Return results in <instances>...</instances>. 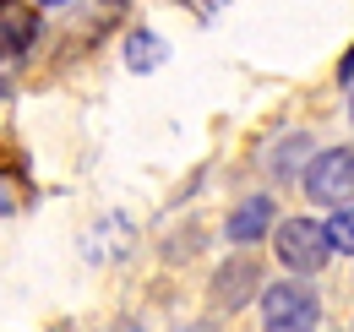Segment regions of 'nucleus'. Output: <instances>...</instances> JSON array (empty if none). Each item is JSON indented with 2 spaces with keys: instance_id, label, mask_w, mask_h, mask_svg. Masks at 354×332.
<instances>
[{
  "instance_id": "1",
  "label": "nucleus",
  "mask_w": 354,
  "mask_h": 332,
  "mask_svg": "<svg viewBox=\"0 0 354 332\" xmlns=\"http://www.w3.org/2000/svg\"><path fill=\"white\" fill-rule=\"evenodd\" d=\"M262 327L267 332H316L322 299L306 284H267L262 289Z\"/></svg>"
},
{
  "instance_id": "2",
  "label": "nucleus",
  "mask_w": 354,
  "mask_h": 332,
  "mask_svg": "<svg viewBox=\"0 0 354 332\" xmlns=\"http://www.w3.org/2000/svg\"><path fill=\"white\" fill-rule=\"evenodd\" d=\"M306 196L322 208H354V147H327L310 158Z\"/></svg>"
},
{
  "instance_id": "3",
  "label": "nucleus",
  "mask_w": 354,
  "mask_h": 332,
  "mask_svg": "<svg viewBox=\"0 0 354 332\" xmlns=\"http://www.w3.org/2000/svg\"><path fill=\"white\" fill-rule=\"evenodd\" d=\"M278 261L289 267V273H322L327 267V256H333V240H327V223H310V218H289V223H278Z\"/></svg>"
},
{
  "instance_id": "4",
  "label": "nucleus",
  "mask_w": 354,
  "mask_h": 332,
  "mask_svg": "<svg viewBox=\"0 0 354 332\" xmlns=\"http://www.w3.org/2000/svg\"><path fill=\"white\" fill-rule=\"evenodd\" d=\"M39 39V11L28 0H0V60H22Z\"/></svg>"
},
{
  "instance_id": "5",
  "label": "nucleus",
  "mask_w": 354,
  "mask_h": 332,
  "mask_svg": "<svg viewBox=\"0 0 354 332\" xmlns=\"http://www.w3.org/2000/svg\"><path fill=\"white\" fill-rule=\"evenodd\" d=\"M272 196H251V202H240L234 208V218H229V240L234 246H251V240H262L267 223H272Z\"/></svg>"
},
{
  "instance_id": "6",
  "label": "nucleus",
  "mask_w": 354,
  "mask_h": 332,
  "mask_svg": "<svg viewBox=\"0 0 354 332\" xmlns=\"http://www.w3.org/2000/svg\"><path fill=\"white\" fill-rule=\"evenodd\" d=\"M164 55H169L164 39H158V33H147V28L126 39V66H131V71H153V66H164Z\"/></svg>"
},
{
  "instance_id": "7",
  "label": "nucleus",
  "mask_w": 354,
  "mask_h": 332,
  "mask_svg": "<svg viewBox=\"0 0 354 332\" xmlns=\"http://www.w3.org/2000/svg\"><path fill=\"white\" fill-rule=\"evenodd\" d=\"M251 284H257V267H251V261H234V267L218 273V299L223 305H240V299L251 294Z\"/></svg>"
},
{
  "instance_id": "8",
  "label": "nucleus",
  "mask_w": 354,
  "mask_h": 332,
  "mask_svg": "<svg viewBox=\"0 0 354 332\" xmlns=\"http://www.w3.org/2000/svg\"><path fill=\"white\" fill-rule=\"evenodd\" d=\"M327 240H333V250H349V256H354V208H338V212H333Z\"/></svg>"
},
{
  "instance_id": "9",
  "label": "nucleus",
  "mask_w": 354,
  "mask_h": 332,
  "mask_svg": "<svg viewBox=\"0 0 354 332\" xmlns=\"http://www.w3.org/2000/svg\"><path fill=\"white\" fill-rule=\"evenodd\" d=\"M338 71H344V82H354V49L344 55V66H338Z\"/></svg>"
},
{
  "instance_id": "10",
  "label": "nucleus",
  "mask_w": 354,
  "mask_h": 332,
  "mask_svg": "<svg viewBox=\"0 0 354 332\" xmlns=\"http://www.w3.org/2000/svg\"><path fill=\"white\" fill-rule=\"evenodd\" d=\"M0 98H6V60H0Z\"/></svg>"
},
{
  "instance_id": "11",
  "label": "nucleus",
  "mask_w": 354,
  "mask_h": 332,
  "mask_svg": "<svg viewBox=\"0 0 354 332\" xmlns=\"http://www.w3.org/2000/svg\"><path fill=\"white\" fill-rule=\"evenodd\" d=\"M33 6H66V0H33Z\"/></svg>"
},
{
  "instance_id": "12",
  "label": "nucleus",
  "mask_w": 354,
  "mask_h": 332,
  "mask_svg": "<svg viewBox=\"0 0 354 332\" xmlns=\"http://www.w3.org/2000/svg\"><path fill=\"white\" fill-rule=\"evenodd\" d=\"M349 87H354V82H349ZM349 115H354V93H349Z\"/></svg>"
}]
</instances>
